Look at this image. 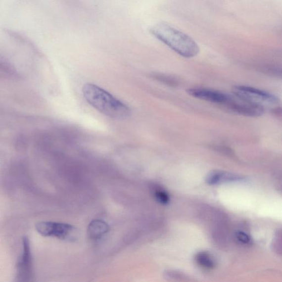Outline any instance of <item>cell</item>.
I'll return each mask as SVG.
<instances>
[{"instance_id": "obj_1", "label": "cell", "mask_w": 282, "mask_h": 282, "mask_svg": "<svg viewBox=\"0 0 282 282\" xmlns=\"http://www.w3.org/2000/svg\"><path fill=\"white\" fill-rule=\"evenodd\" d=\"M82 94L87 103L110 118L125 119L131 114L128 105L98 86L85 84L82 88Z\"/></svg>"}, {"instance_id": "obj_2", "label": "cell", "mask_w": 282, "mask_h": 282, "mask_svg": "<svg viewBox=\"0 0 282 282\" xmlns=\"http://www.w3.org/2000/svg\"><path fill=\"white\" fill-rule=\"evenodd\" d=\"M150 32L155 38L183 57H193L200 52V48L192 38L167 23L154 24L150 28Z\"/></svg>"}, {"instance_id": "obj_10", "label": "cell", "mask_w": 282, "mask_h": 282, "mask_svg": "<svg viewBox=\"0 0 282 282\" xmlns=\"http://www.w3.org/2000/svg\"><path fill=\"white\" fill-rule=\"evenodd\" d=\"M196 261L199 265L205 269H212L215 266L212 257L207 252H200L196 256Z\"/></svg>"}, {"instance_id": "obj_12", "label": "cell", "mask_w": 282, "mask_h": 282, "mask_svg": "<svg viewBox=\"0 0 282 282\" xmlns=\"http://www.w3.org/2000/svg\"><path fill=\"white\" fill-rule=\"evenodd\" d=\"M155 196L157 200L162 203H167L169 201V197L164 191H158L155 193Z\"/></svg>"}, {"instance_id": "obj_11", "label": "cell", "mask_w": 282, "mask_h": 282, "mask_svg": "<svg viewBox=\"0 0 282 282\" xmlns=\"http://www.w3.org/2000/svg\"><path fill=\"white\" fill-rule=\"evenodd\" d=\"M236 237L238 241L244 244H247L250 242V237L246 233L241 231L236 233Z\"/></svg>"}, {"instance_id": "obj_8", "label": "cell", "mask_w": 282, "mask_h": 282, "mask_svg": "<svg viewBox=\"0 0 282 282\" xmlns=\"http://www.w3.org/2000/svg\"><path fill=\"white\" fill-rule=\"evenodd\" d=\"M207 179L208 184L215 185L240 182L244 179L242 177L235 174L225 172H215L209 174Z\"/></svg>"}, {"instance_id": "obj_6", "label": "cell", "mask_w": 282, "mask_h": 282, "mask_svg": "<svg viewBox=\"0 0 282 282\" xmlns=\"http://www.w3.org/2000/svg\"><path fill=\"white\" fill-rule=\"evenodd\" d=\"M32 277V255L30 240L23 239V251L18 262L17 282H31Z\"/></svg>"}, {"instance_id": "obj_5", "label": "cell", "mask_w": 282, "mask_h": 282, "mask_svg": "<svg viewBox=\"0 0 282 282\" xmlns=\"http://www.w3.org/2000/svg\"><path fill=\"white\" fill-rule=\"evenodd\" d=\"M228 109L237 114L249 116L259 117L264 113L265 108L259 105L240 98L235 94L226 106Z\"/></svg>"}, {"instance_id": "obj_9", "label": "cell", "mask_w": 282, "mask_h": 282, "mask_svg": "<svg viewBox=\"0 0 282 282\" xmlns=\"http://www.w3.org/2000/svg\"><path fill=\"white\" fill-rule=\"evenodd\" d=\"M109 231L108 224L103 221L95 220L90 223L87 232L91 239L98 240L103 237Z\"/></svg>"}, {"instance_id": "obj_7", "label": "cell", "mask_w": 282, "mask_h": 282, "mask_svg": "<svg viewBox=\"0 0 282 282\" xmlns=\"http://www.w3.org/2000/svg\"><path fill=\"white\" fill-rule=\"evenodd\" d=\"M187 93L194 98L226 106L232 95L223 92L206 88H191Z\"/></svg>"}, {"instance_id": "obj_4", "label": "cell", "mask_w": 282, "mask_h": 282, "mask_svg": "<svg viewBox=\"0 0 282 282\" xmlns=\"http://www.w3.org/2000/svg\"><path fill=\"white\" fill-rule=\"evenodd\" d=\"M233 94L264 108L265 106H276L280 103L279 99L274 94L251 87L237 86L233 88Z\"/></svg>"}, {"instance_id": "obj_3", "label": "cell", "mask_w": 282, "mask_h": 282, "mask_svg": "<svg viewBox=\"0 0 282 282\" xmlns=\"http://www.w3.org/2000/svg\"><path fill=\"white\" fill-rule=\"evenodd\" d=\"M36 230L39 234L46 237H55L66 241H75L79 237V232L69 224L51 221L38 222Z\"/></svg>"}]
</instances>
